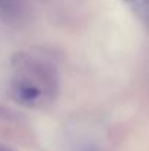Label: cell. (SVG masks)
I'll use <instances>...</instances> for the list:
<instances>
[{
  "mask_svg": "<svg viewBox=\"0 0 149 151\" xmlns=\"http://www.w3.org/2000/svg\"><path fill=\"white\" fill-rule=\"evenodd\" d=\"M12 65L15 76L35 84L44 91L47 99H54L58 90V75L51 63L34 54L21 51L13 56Z\"/></svg>",
  "mask_w": 149,
  "mask_h": 151,
  "instance_id": "cell-1",
  "label": "cell"
},
{
  "mask_svg": "<svg viewBox=\"0 0 149 151\" xmlns=\"http://www.w3.org/2000/svg\"><path fill=\"white\" fill-rule=\"evenodd\" d=\"M10 87H12V94H13L15 100L25 104V106H29V107H32V106L41 103L44 99H47L44 91L40 87H37L35 84H32L29 81L18 78V76L13 78Z\"/></svg>",
  "mask_w": 149,
  "mask_h": 151,
  "instance_id": "cell-2",
  "label": "cell"
},
{
  "mask_svg": "<svg viewBox=\"0 0 149 151\" xmlns=\"http://www.w3.org/2000/svg\"><path fill=\"white\" fill-rule=\"evenodd\" d=\"M127 6H130V9L139 15L143 21L148 19V12H149V0H123Z\"/></svg>",
  "mask_w": 149,
  "mask_h": 151,
  "instance_id": "cell-3",
  "label": "cell"
},
{
  "mask_svg": "<svg viewBox=\"0 0 149 151\" xmlns=\"http://www.w3.org/2000/svg\"><path fill=\"white\" fill-rule=\"evenodd\" d=\"M0 10L7 16H18L22 12L21 0H0Z\"/></svg>",
  "mask_w": 149,
  "mask_h": 151,
  "instance_id": "cell-4",
  "label": "cell"
},
{
  "mask_svg": "<svg viewBox=\"0 0 149 151\" xmlns=\"http://www.w3.org/2000/svg\"><path fill=\"white\" fill-rule=\"evenodd\" d=\"M16 117H18L16 111H13L12 109L0 104V120H15Z\"/></svg>",
  "mask_w": 149,
  "mask_h": 151,
  "instance_id": "cell-5",
  "label": "cell"
},
{
  "mask_svg": "<svg viewBox=\"0 0 149 151\" xmlns=\"http://www.w3.org/2000/svg\"><path fill=\"white\" fill-rule=\"evenodd\" d=\"M0 151H13L12 148H9V147H4V145H0Z\"/></svg>",
  "mask_w": 149,
  "mask_h": 151,
  "instance_id": "cell-6",
  "label": "cell"
}]
</instances>
